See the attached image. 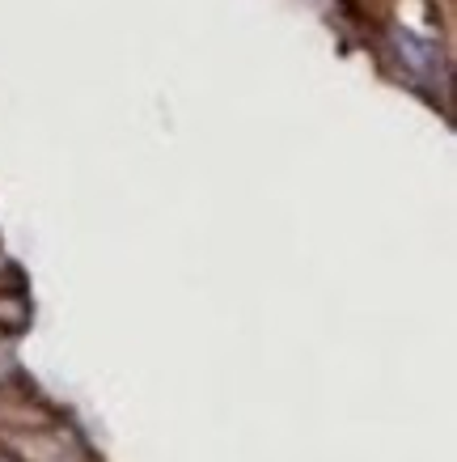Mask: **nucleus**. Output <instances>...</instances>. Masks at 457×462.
<instances>
[]
</instances>
